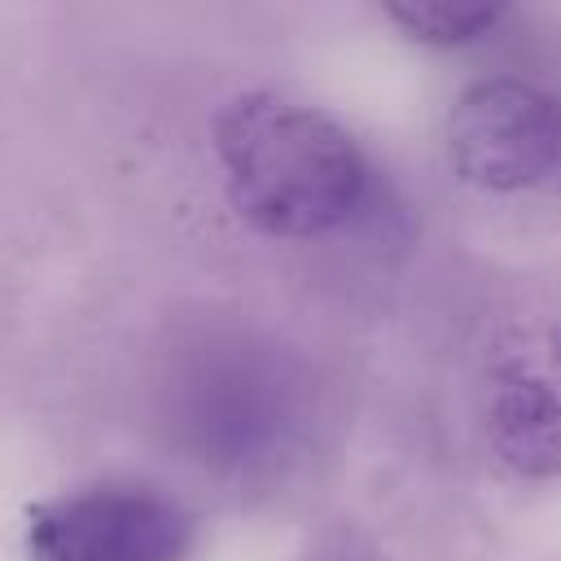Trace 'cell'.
Returning <instances> with one entry per match:
<instances>
[{"mask_svg":"<svg viewBox=\"0 0 561 561\" xmlns=\"http://www.w3.org/2000/svg\"><path fill=\"white\" fill-rule=\"evenodd\" d=\"M215 158L232 210L267 237H329L368 197L359 140L324 110L276 92H241L219 110Z\"/></svg>","mask_w":561,"mask_h":561,"instance_id":"obj_1","label":"cell"},{"mask_svg":"<svg viewBox=\"0 0 561 561\" xmlns=\"http://www.w3.org/2000/svg\"><path fill=\"white\" fill-rule=\"evenodd\" d=\"M447 158L486 193L561 197V92L522 79H482L447 114Z\"/></svg>","mask_w":561,"mask_h":561,"instance_id":"obj_2","label":"cell"},{"mask_svg":"<svg viewBox=\"0 0 561 561\" xmlns=\"http://www.w3.org/2000/svg\"><path fill=\"white\" fill-rule=\"evenodd\" d=\"M197 522L149 486H88L26 517V561H188Z\"/></svg>","mask_w":561,"mask_h":561,"instance_id":"obj_3","label":"cell"},{"mask_svg":"<svg viewBox=\"0 0 561 561\" xmlns=\"http://www.w3.org/2000/svg\"><path fill=\"white\" fill-rule=\"evenodd\" d=\"M491 451L522 478H561V324L508 329L482 377Z\"/></svg>","mask_w":561,"mask_h":561,"instance_id":"obj_4","label":"cell"},{"mask_svg":"<svg viewBox=\"0 0 561 561\" xmlns=\"http://www.w3.org/2000/svg\"><path fill=\"white\" fill-rule=\"evenodd\" d=\"M193 394V434L219 460H254L267 456L289 430L285 377L254 359H228L210 373H197Z\"/></svg>","mask_w":561,"mask_h":561,"instance_id":"obj_5","label":"cell"},{"mask_svg":"<svg viewBox=\"0 0 561 561\" xmlns=\"http://www.w3.org/2000/svg\"><path fill=\"white\" fill-rule=\"evenodd\" d=\"M386 18L408 31L421 44L434 48H460L482 39L495 22L500 9L495 4H447V0H403V4H386Z\"/></svg>","mask_w":561,"mask_h":561,"instance_id":"obj_6","label":"cell"}]
</instances>
